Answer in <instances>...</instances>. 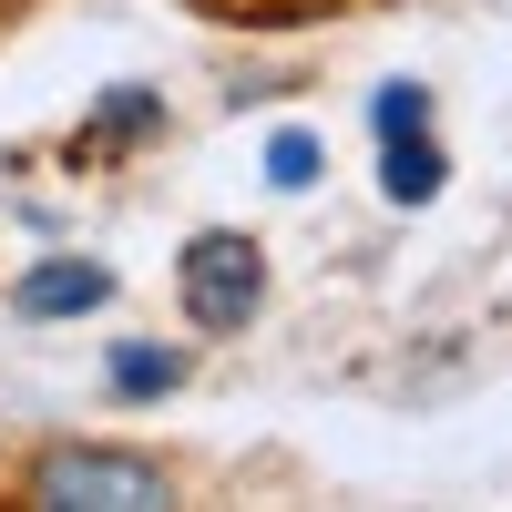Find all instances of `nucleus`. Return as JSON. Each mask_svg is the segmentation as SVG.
Masks as SVG:
<instances>
[{
  "instance_id": "7",
  "label": "nucleus",
  "mask_w": 512,
  "mask_h": 512,
  "mask_svg": "<svg viewBox=\"0 0 512 512\" xmlns=\"http://www.w3.org/2000/svg\"><path fill=\"white\" fill-rule=\"evenodd\" d=\"M369 134L390 144V134H431V93H420V82H390V93L369 103Z\"/></svg>"
},
{
  "instance_id": "6",
  "label": "nucleus",
  "mask_w": 512,
  "mask_h": 512,
  "mask_svg": "<svg viewBox=\"0 0 512 512\" xmlns=\"http://www.w3.org/2000/svg\"><path fill=\"white\" fill-rule=\"evenodd\" d=\"M175 379H185L175 349H113V390H123V400H164Z\"/></svg>"
},
{
  "instance_id": "5",
  "label": "nucleus",
  "mask_w": 512,
  "mask_h": 512,
  "mask_svg": "<svg viewBox=\"0 0 512 512\" xmlns=\"http://www.w3.org/2000/svg\"><path fill=\"white\" fill-rule=\"evenodd\" d=\"M441 175H451V164H441L431 134H390V144H379V195H390V205H431Z\"/></svg>"
},
{
  "instance_id": "4",
  "label": "nucleus",
  "mask_w": 512,
  "mask_h": 512,
  "mask_svg": "<svg viewBox=\"0 0 512 512\" xmlns=\"http://www.w3.org/2000/svg\"><path fill=\"white\" fill-rule=\"evenodd\" d=\"M195 11L226 21V31H318V21L369 11V0H195Z\"/></svg>"
},
{
  "instance_id": "1",
  "label": "nucleus",
  "mask_w": 512,
  "mask_h": 512,
  "mask_svg": "<svg viewBox=\"0 0 512 512\" xmlns=\"http://www.w3.org/2000/svg\"><path fill=\"white\" fill-rule=\"evenodd\" d=\"M31 502H52V512H164L175 502V472L144 451H41L31 472H21Z\"/></svg>"
},
{
  "instance_id": "3",
  "label": "nucleus",
  "mask_w": 512,
  "mask_h": 512,
  "mask_svg": "<svg viewBox=\"0 0 512 512\" xmlns=\"http://www.w3.org/2000/svg\"><path fill=\"white\" fill-rule=\"evenodd\" d=\"M103 297H113V267H93V256H52V267H31L11 287V308L21 318H93Z\"/></svg>"
},
{
  "instance_id": "8",
  "label": "nucleus",
  "mask_w": 512,
  "mask_h": 512,
  "mask_svg": "<svg viewBox=\"0 0 512 512\" xmlns=\"http://www.w3.org/2000/svg\"><path fill=\"white\" fill-rule=\"evenodd\" d=\"M267 185H277V195H308V185H318V134H277V144H267Z\"/></svg>"
},
{
  "instance_id": "2",
  "label": "nucleus",
  "mask_w": 512,
  "mask_h": 512,
  "mask_svg": "<svg viewBox=\"0 0 512 512\" xmlns=\"http://www.w3.org/2000/svg\"><path fill=\"white\" fill-rule=\"evenodd\" d=\"M175 297H185V318L205 338H236L256 308H267V256H256V236H236V226L195 236L185 267H175Z\"/></svg>"
}]
</instances>
